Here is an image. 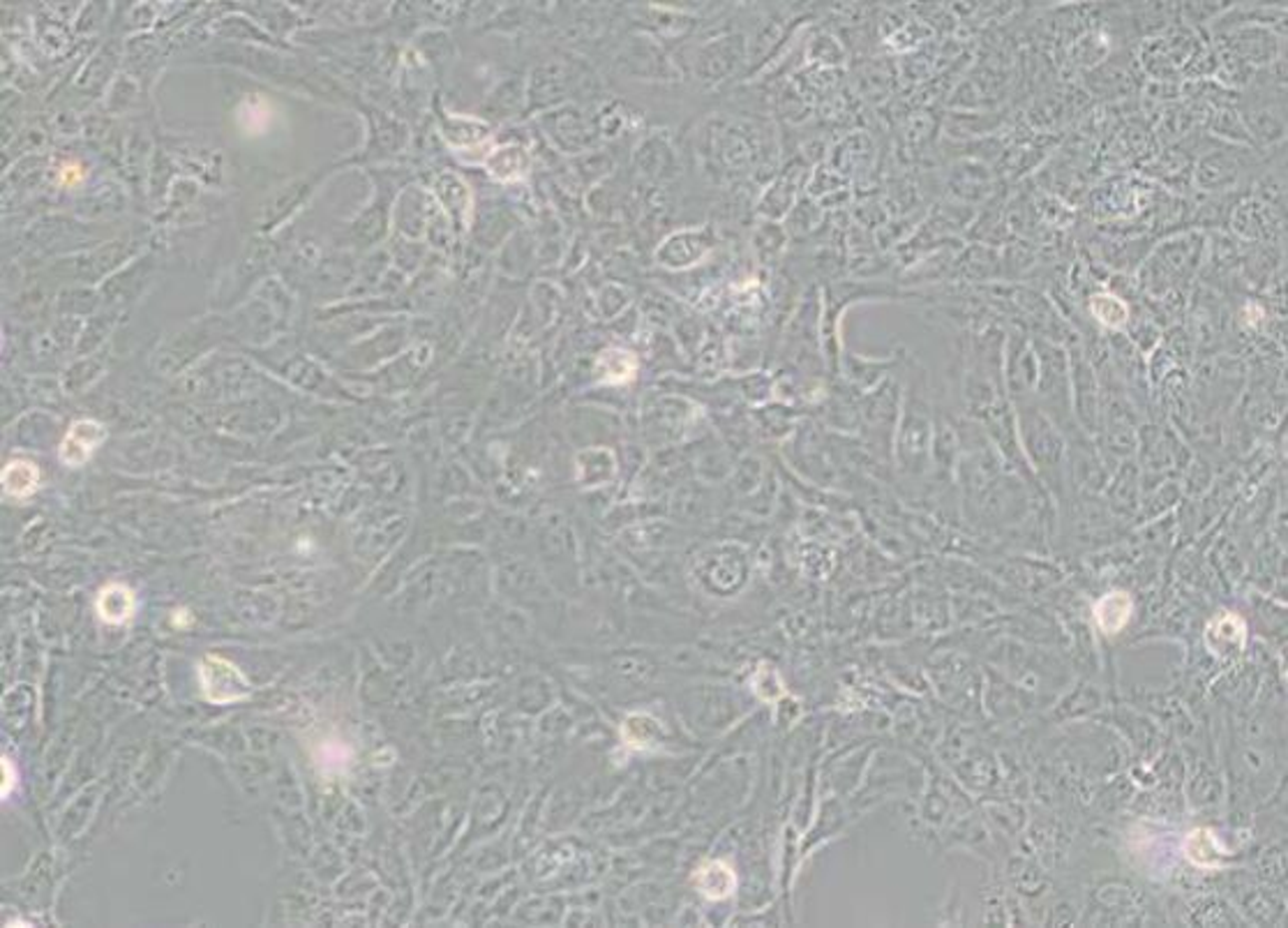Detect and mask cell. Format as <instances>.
Segmentation results:
<instances>
[{
  "instance_id": "obj_5",
  "label": "cell",
  "mask_w": 1288,
  "mask_h": 928,
  "mask_svg": "<svg viewBox=\"0 0 1288 928\" xmlns=\"http://www.w3.org/2000/svg\"><path fill=\"white\" fill-rule=\"evenodd\" d=\"M105 437L107 430L103 423L91 419L72 423V428L61 444V451H58V458H61L65 466H84L93 453H96L98 446L105 442Z\"/></svg>"
},
{
  "instance_id": "obj_17",
  "label": "cell",
  "mask_w": 1288,
  "mask_h": 928,
  "mask_svg": "<svg viewBox=\"0 0 1288 928\" xmlns=\"http://www.w3.org/2000/svg\"><path fill=\"white\" fill-rule=\"evenodd\" d=\"M82 176H84V174H82V169H79V164H72V167L68 164V167L63 169V183H65V185H70V183L75 185V183H79V181H82Z\"/></svg>"
},
{
  "instance_id": "obj_13",
  "label": "cell",
  "mask_w": 1288,
  "mask_h": 928,
  "mask_svg": "<svg viewBox=\"0 0 1288 928\" xmlns=\"http://www.w3.org/2000/svg\"><path fill=\"white\" fill-rule=\"evenodd\" d=\"M1184 854L1189 857L1196 866H1217V861L1221 859V850L1219 840L1214 838V834L1210 830H1196L1191 832L1189 836L1184 840Z\"/></svg>"
},
{
  "instance_id": "obj_16",
  "label": "cell",
  "mask_w": 1288,
  "mask_h": 928,
  "mask_svg": "<svg viewBox=\"0 0 1288 928\" xmlns=\"http://www.w3.org/2000/svg\"><path fill=\"white\" fill-rule=\"evenodd\" d=\"M0 769H3V786H0V797H3V802H7V800H10L12 790L19 786V772H17V767L12 765L10 758L0 760Z\"/></svg>"
},
{
  "instance_id": "obj_3",
  "label": "cell",
  "mask_w": 1288,
  "mask_h": 928,
  "mask_svg": "<svg viewBox=\"0 0 1288 928\" xmlns=\"http://www.w3.org/2000/svg\"><path fill=\"white\" fill-rule=\"evenodd\" d=\"M1282 42L1272 28L1261 24H1240L1226 31V52L1233 54L1237 61L1254 68H1268L1275 61L1282 59L1279 54Z\"/></svg>"
},
{
  "instance_id": "obj_2",
  "label": "cell",
  "mask_w": 1288,
  "mask_h": 928,
  "mask_svg": "<svg viewBox=\"0 0 1288 928\" xmlns=\"http://www.w3.org/2000/svg\"><path fill=\"white\" fill-rule=\"evenodd\" d=\"M1002 377L1004 386L1009 388V393L1014 395L1016 402L1025 400L1027 395L1034 393V384H1037V354H1034V344L1025 333L1011 330L1004 337Z\"/></svg>"
},
{
  "instance_id": "obj_18",
  "label": "cell",
  "mask_w": 1288,
  "mask_h": 928,
  "mask_svg": "<svg viewBox=\"0 0 1288 928\" xmlns=\"http://www.w3.org/2000/svg\"><path fill=\"white\" fill-rule=\"evenodd\" d=\"M171 622H173V626H176V629H187V626L192 624L190 610H176V613H173V617H171Z\"/></svg>"
},
{
  "instance_id": "obj_4",
  "label": "cell",
  "mask_w": 1288,
  "mask_h": 928,
  "mask_svg": "<svg viewBox=\"0 0 1288 928\" xmlns=\"http://www.w3.org/2000/svg\"><path fill=\"white\" fill-rule=\"evenodd\" d=\"M1251 150L1244 148H1214L1200 157L1196 167V183L1203 190H1224L1235 185L1249 169H1256V157H1247Z\"/></svg>"
},
{
  "instance_id": "obj_14",
  "label": "cell",
  "mask_w": 1288,
  "mask_h": 928,
  "mask_svg": "<svg viewBox=\"0 0 1288 928\" xmlns=\"http://www.w3.org/2000/svg\"><path fill=\"white\" fill-rule=\"evenodd\" d=\"M1210 636H1217V643H1210L1212 651L1221 653V651H1224V647H1228V650L1235 651L1244 645V626H1242L1240 619L1233 617V615H1228L1224 619H1219V622L1212 626Z\"/></svg>"
},
{
  "instance_id": "obj_10",
  "label": "cell",
  "mask_w": 1288,
  "mask_h": 928,
  "mask_svg": "<svg viewBox=\"0 0 1288 928\" xmlns=\"http://www.w3.org/2000/svg\"><path fill=\"white\" fill-rule=\"evenodd\" d=\"M40 485V469L28 460H12L3 469V492L10 499H28Z\"/></svg>"
},
{
  "instance_id": "obj_9",
  "label": "cell",
  "mask_w": 1288,
  "mask_h": 928,
  "mask_svg": "<svg viewBox=\"0 0 1288 928\" xmlns=\"http://www.w3.org/2000/svg\"><path fill=\"white\" fill-rule=\"evenodd\" d=\"M696 880L700 894L712 898V901H723V898L733 896L737 887L735 870L723 861H709V864L698 868Z\"/></svg>"
},
{
  "instance_id": "obj_6",
  "label": "cell",
  "mask_w": 1288,
  "mask_h": 928,
  "mask_svg": "<svg viewBox=\"0 0 1288 928\" xmlns=\"http://www.w3.org/2000/svg\"><path fill=\"white\" fill-rule=\"evenodd\" d=\"M96 613L108 626H122L136 613V596L122 582H108L100 589L96 599Z\"/></svg>"
},
{
  "instance_id": "obj_11",
  "label": "cell",
  "mask_w": 1288,
  "mask_h": 928,
  "mask_svg": "<svg viewBox=\"0 0 1288 928\" xmlns=\"http://www.w3.org/2000/svg\"><path fill=\"white\" fill-rule=\"evenodd\" d=\"M804 169H806L804 164H801V162H794V167L790 164V167H787V171H783V174H780V176L776 178V181L771 183V187H769V190H766L764 201H762V206H764L766 215H771V218H773V215L785 213V208L792 204L794 194H797L799 174H801V171H804Z\"/></svg>"
},
{
  "instance_id": "obj_1",
  "label": "cell",
  "mask_w": 1288,
  "mask_h": 928,
  "mask_svg": "<svg viewBox=\"0 0 1288 928\" xmlns=\"http://www.w3.org/2000/svg\"><path fill=\"white\" fill-rule=\"evenodd\" d=\"M201 695L208 704H231L248 700L252 695V683L245 677L241 667L234 660L220 656V653H206L197 665Z\"/></svg>"
},
{
  "instance_id": "obj_15",
  "label": "cell",
  "mask_w": 1288,
  "mask_h": 928,
  "mask_svg": "<svg viewBox=\"0 0 1288 928\" xmlns=\"http://www.w3.org/2000/svg\"><path fill=\"white\" fill-rule=\"evenodd\" d=\"M241 120H243V125L250 129V132L259 134L266 125H269L271 111H269V106L262 102V99H250V102H245V106H243Z\"/></svg>"
},
{
  "instance_id": "obj_7",
  "label": "cell",
  "mask_w": 1288,
  "mask_h": 928,
  "mask_svg": "<svg viewBox=\"0 0 1288 928\" xmlns=\"http://www.w3.org/2000/svg\"><path fill=\"white\" fill-rule=\"evenodd\" d=\"M1088 312L1092 314V319L1102 323L1104 328L1113 330V333H1120V330L1127 328L1132 309H1129L1125 300L1116 296V293L1097 291L1088 298Z\"/></svg>"
},
{
  "instance_id": "obj_8",
  "label": "cell",
  "mask_w": 1288,
  "mask_h": 928,
  "mask_svg": "<svg viewBox=\"0 0 1288 928\" xmlns=\"http://www.w3.org/2000/svg\"><path fill=\"white\" fill-rule=\"evenodd\" d=\"M1132 610V599L1125 592L1106 594L1095 606V622L1106 636H1116L1127 626Z\"/></svg>"
},
{
  "instance_id": "obj_12",
  "label": "cell",
  "mask_w": 1288,
  "mask_h": 928,
  "mask_svg": "<svg viewBox=\"0 0 1288 928\" xmlns=\"http://www.w3.org/2000/svg\"><path fill=\"white\" fill-rule=\"evenodd\" d=\"M353 760V751L339 739H323L315 746V765L325 776L344 774Z\"/></svg>"
}]
</instances>
